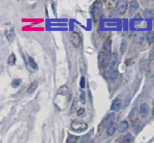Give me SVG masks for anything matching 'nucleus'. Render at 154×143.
Masks as SVG:
<instances>
[{
  "instance_id": "f257e3e1",
  "label": "nucleus",
  "mask_w": 154,
  "mask_h": 143,
  "mask_svg": "<svg viewBox=\"0 0 154 143\" xmlns=\"http://www.w3.org/2000/svg\"><path fill=\"white\" fill-rule=\"evenodd\" d=\"M114 119H115V114L114 113L108 114V115L104 118L103 121L101 122L100 125L99 126V129H98V130H99V133L103 132V130H105L106 127H108V126L110 127V126L112 124L113 121H114Z\"/></svg>"
},
{
  "instance_id": "f03ea898",
  "label": "nucleus",
  "mask_w": 154,
  "mask_h": 143,
  "mask_svg": "<svg viewBox=\"0 0 154 143\" xmlns=\"http://www.w3.org/2000/svg\"><path fill=\"white\" fill-rule=\"evenodd\" d=\"M72 130L75 132H82L84 131L87 129L88 126L86 124L84 121H81V120H75L72 122Z\"/></svg>"
},
{
  "instance_id": "7ed1b4c3",
  "label": "nucleus",
  "mask_w": 154,
  "mask_h": 143,
  "mask_svg": "<svg viewBox=\"0 0 154 143\" xmlns=\"http://www.w3.org/2000/svg\"><path fill=\"white\" fill-rule=\"evenodd\" d=\"M5 37L7 38V40L9 42H13L15 38V32L14 28L12 25H11L10 24L6 25V28H5Z\"/></svg>"
},
{
  "instance_id": "20e7f679",
  "label": "nucleus",
  "mask_w": 154,
  "mask_h": 143,
  "mask_svg": "<svg viewBox=\"0 0 154 143\" xmlns=\"http://www.w3.org/2000/svg\"><path fill=\"white\" fill-rule=\"evenodd\" d=\"M99 63L101 67L104 68L106 67L109 63V59H108V55L105 53V52H101L99 55Z\"/></svg>"
},
{
  "instance_id": "39448f33",
  "label": "nucleus",
  "mask_w": 154,
  "mask_h": 143,
  "mask_svg": "<svg viewBox=\"0 0 154 143\" xmlns=\"http://www.w3.org/2000/svg\"><path fill=\"white\" fill-rule=\"evenodd\" d=\"M70 40L71 42H72V44H73V46H75V47H79L80 45H81V37H80V35L77 32L73 31V32L71 33Z\"/></svg>"
},
{
  "instance_id": "423d86ee",
  "label": "nucleus",
  "mask_w": 154,
  "mask_h": 143,
  "mask_svg": "<svg viewBox=\"0 0 154 143\" xmlns=\"http://www.w3.org/2000/svg\"><path fill=\"white\" fill-rule=\"evenodd\" d=\"M117 11L120 13H124L126 12V8H127V1L125 0H120L117 1L116 4Z\"/></svg>"
},
{
  "instance_id": "0eeeda50",
  "label": "nucleus",
  "mask_w": 154,
  "mask_h": 143,
  "mask_svg": "<svg viewBox=\"0 0 154 143\" xmlns=\"http://www.w3.org/2000/svg\"><path fill=\"white\" fill-rule=\"evenodd\" d=\"M122 106V100L120 98H115L113 101L112 104H111V110L114 111V112H117L120 110V109Z\"/></svg>"
},
{
  "instance_id": "6e6552de",
  "label": "nucleus",
  "mask_w": 154,
  "mask_h": 143,
  "mask_svg": "<svg viewBox=\"0 0 154 143\" xmlns=\"http://www.w3.org/2000/svg\"><path fill=\"white\" fill-rule=\"evenodd\" d=\"M149 112V106L147 103H144V104L141 105V108H140L139 113L140 115L143 118H145L147 115H148Z\"/></svg>"
},
{
  "instance_id": "1a4fd4ad",
  "label": "nucleus",
  "mask_w": 154,
  "mask_h": 143,
  "mask_svg": "<svg viewBox=\"0 0 154 143\" xmlns=\"http://www.w3.org/2000/svg\"><path fill=\"white\" fill-rule=\"evenodd\" d=\"M103 49L104 52L106 54H108V55H111V40H106L105 42H104L103 44Z\"/></svg>"
},
{
  "instance_id": "9d476101",
  "label": "nucleus",
  "mask_w": 154,
  "mask_h": 143,
  "mask_svg": "<svg viewBox=\"0 0 154 143\" xmlns=\"http://www.w3.org/2000/svg\"><path fill=\"white\" fill-rule=\"evenodd\" d=\"M129 129V123L127 121H122L118 126V131L120 133H124Z\"/></svg>"
},
{
  "instance_id": "9b49d317",
  "label": "nucleus",
  "mask_w": 154,
  "mask_h": 143,
  "mask_svg": "<svg viewBox=\"0 0 154 143\" xmlns=\"http://www.w3.org/2000/svg\"><path fill=\"white\" fill-rule=\"evenodd\" d=\"M38 88V82L36 80L33 81L31 84L29 85V86L28 87V89H27V92L29 94H32L33 92H35L36 89Z\"/></svg>"
},
{
  "instance_id": "f8f14e48",
  "label": "nucleus",
  "mask_w": 154,
  "mask_h": 143,
  "mask_svg": "<svg viewBox=\"0 0 154 143\" xmlns=\"http://www.w3.org/2000/svg\"><path fill=\"white\" fill-rule=\"evenodd\" d=\"M117 76H118V73L116 70H108V74H107V76L111 80H115L117 78Z\"/></svg>"
},
{
  "instance_id": "ddd939ff",
  "label": "nucleus",
  "mask_w": 154,
  "mask_h": 143,
  "mask_svg": "<svg viewBox=\"0 0 154 143\" xmlns=\"http://www.w3.org/2000/svg\"><path fill=\"white\" fill-rule=\"evenodd\" d=\"M133 140V137L130 133H127L123 136L121 139V143H131Z\"/></svg>"
},
{
  "instance_id": "4468645a",
  "label": "nucleus",
  "mask_w": 154,
  "mask_h": 143,
  "mask_svg": "<svg viewBox=\"0 0 154 143\" xmlns=\"http://www.w3.org/2000/svg\"><path fill=\"white\" fill-rule=\"evenodd\" d=\"M117 56L116 54H112V55H111V57H110L109 58V63H108V64H109L110 67H114V65H115L116 62H117Z\"/></svg>"
},
{
  "instance_id": "2eb2a0df",
  "label": "nucleus",
  "mask_w": 154,
  "mask_h": 143,
  "mask_svg": "<svg viewBox=\"0 0 154 143\" xmlns=\"http://www.w3.org/2000/svg\"><path fill=\"white\" fill-rule=\"evenodd\" d=\"M146 40H147V43H152L154 41V32L153 31H149L146 34Z\"/></svg>"
},
{
  "instance_id": "dca6fc26",
  "label": "nucleus",
  "mask_w": 154,
  "mask_h": 143,
  "mask_svg": "<svg viewBox=\"0 0 154 143\" xmlns=\"http://www.w3.org/2000/svg\"><path fill=\"white\" fill-rule=\"evenodd\" d=\"M117 127L116 124H111V125L108 127V131H107V133H108V136H112V135L115 133L116 130H117Z\"/></svg>"
},
{
  "instance_id": "f3484780",
  "label": "nucleus",
  "mask_w": 154,
  "mask_h": 143,
  "mask_svg": "<svg viewBox=\"0 0 154 143\" xmlns=\"http://www.w3.org/2000/svg\"><path fill=\"white\" fill-rule=\"evenodd\" d=\"M134 40L136 43H140L143 41L144 40V35H143L141 33H137L135 34V37H134Z\"/></svg>"
},
{
  "instance_id": "a211bd4d",
  "label": "nucleus",
  "mask_w": 154,
  "mask_h": 143,
  "mask_svg": "<svg viewBox=\"0 0 154 143\" xmlns=\"http://www.w3.org/2000/svg\"><path fill=\"white\" fill-rule=\"evenodd\" d=\"M15 62H16V56H15L14 54H11V55H10V56L8 57V63L9 65H14Z\"/></svg>"
},
{
  "instance_id": "6ab92c4d",
  "label": "nucleus",
  "mask_w": 154,
  "mask_h": 143,
  "mask_svg": "<svg viewBox=\"0 0 154 143\" xmlns=\"http://www.w3.org/2000/svg\"><path fill=\"white\" fill-rule=\"evenodd\" d=\"M29 62L30 67H32V68L35 69V70H37L38 69L37 64H36V62L35 61V60L33 59L32 57H29Z\"/></svg>"
},
{
  "instance_id": "aec40b11",
  "label": "nucleus",
  "mask_w": 154,
  "mask_h": 143,
  "mask_svg": "<svg viewBox=\"0 0 154 143\" xmlns=\"http://www.w3.org/2000/svg\"><path fill=\"white\" fill-rule=\"evenodd\" d=\"M78 140V137L75 136H72V135H69L68 136V139L66 140V143H76Z\"/></svg>"
},
{
  "instance_id": "412c9836",
  "label": "nucleus",
  "mask_w": 154,
  "mask_h": 143,
  "mask_svg": "<svg viewBox=\"0 0 154 143\" xmlns=\"http://www.w3.org/2000/svg\"><path fill=\"white\" fill-rule=\"evenodd\" d=\"M138 3H137V1H133L131 2L130 10H132V11H135V10H136L137 9H138Z\"/></svg>"
},
{
  "instance_id": "4be33fe9",
  "label": "nucleus",
  "mask_w": 154,
  "mask_h": 143,
  "mask_svg": "<svg viewBox=\"0 0 154 143\" xmlns=\"http://www.w3.org/2000/svg\"><path fill=\"white\" fill-rule=\"evenodd\" d=\"M20 83H21L20 79H14V80L12 81L11 86L13 87V88H17L20 85Z\"/></svg>"
},
{
  "instance_id": "5701e85b",
  "label": "nucleus",
  "mask_w": 154,
  "mask_h": 143,
  "mask_svg": "<svg viewBox=\"0 0 154 143\" xmlns=\"http://www.w3.org/2000/svg\"><path fill=\"white\" fill-rule=\"evenodd\" d=\"M85 85H86L85 78H84V76H82L81 79V81H80V86H81V88H85Z\"/></svg>"
},
{
  "instance_id": "b1692460",
  "label": "nucleus",
  "mask_w": 154,
  "mask_h": 143,
  "mask_svg": "<svg viewBox=\"0 0 154 143\" xmlns=\"http://www.w3.org/2000/svg\"><path fill=\"white\" fill-rule=\"evenodd\" d=\"M80 98H81V102H82V103H85V95H84V93L83 92V91H81V96H80Z\"/></svg>"
},
{
  "instance_id": "393cba45",
  "label": "nucleus",
  "mask_w": 154,
  "mask_h": 143,
  "mask_svg": "<svg viewBox=\"0 0 154 143\" xmlns=\"http://www.w3.org/2000/svg\"><path fill=\"white\" fill-rule=\"evenodd\" d=\"M84 113V109H80L78 112V115H82Z\"/></svg>"
},
{
  "instance_id": "a878e982",
  "label": "nucleus",
  "mask_w": 154,
  "mask_h": 143,
  "mask_svg": "<svg viewBox=\"0 0 154 143\" xmlns=\"http://www.w3.org/2000/svg\"><path fill=\"white\" fill-rule=\"evenodd\" d=\"M152 115H153V116L154 117V108H153V111H152Z\"/></svg>"
}]
</instances>
